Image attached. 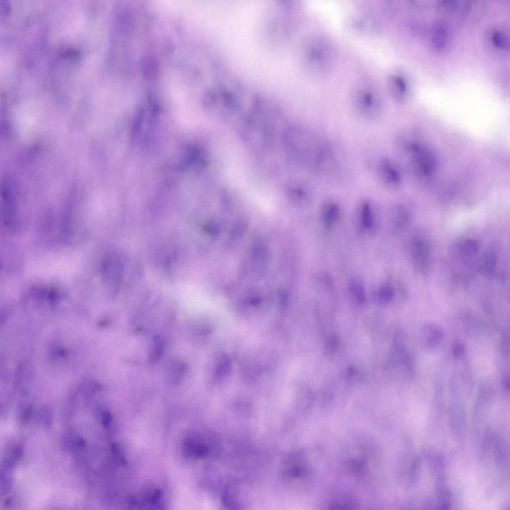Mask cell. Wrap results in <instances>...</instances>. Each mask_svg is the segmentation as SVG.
Instances as JSON below:
<instances>
[{"mask_svg": "<svg viewBox=\"0 0 510 510\" xmlns=\"http://www.w3.org/2000/svg\"><path fill=\"white\" fill-rule=\"evenodd\" d=\"M335 49L328 38L313 35L303 43L300 57L305 70L311 76L320 78L332 70L335 60Z\"/></svg>", "mask_w": 510, "mask_h": 510, "instance_id": "obj_1", "label": "cell"}, {"mask_svg": "<svg viewBox=\"0 0 510 510\" xmlns=\"http://www.w3.org/2000/svg\"><path fill=\"white\" fill-rule=\"evenodd\" d=\"M353 107L357 114L366 121H373L382 114V101L378 91L373 86L363 83L354 90Z\"/></svg>", "mask_w": 510, "mask_h": 510, "instance_id": "obj_2", "label": "cell"}, {"mask_svg": "<svg viewBox=\"0 0 510 510\" xmlns=\"http://www.w3.org/2000/svg\"><path fill=\"white\" fill-rule=\"evenodd\" d=\"M402 146L410 154L412 163L418 174L423 177H429L435 164L432 154L422 145L410 141H403Z\"/></svg>", "mask_w": 510, "mask_h": 510, "instance_id": "obj_3", "label": "cell"}, {"mask_svg": "<svg viewBox=\"0 0 510 510\" xmlns=\"http://www.w3.org/2000/svg\"><path fill=\"white\" fill-rule=\"evenodd\" d=\"M376 174L378 181L385 189H395L401 184L402 178L399 168L389 157H383L379 161Z\"/></svg>", "mask_w": 510, "mask_h": 510, "instance_id": "obj_4", "label": "cell"}, {"mask_svg": "<svg viewBox=\"0 0 510 510\" xmlns=\"http://www.w3.org/2000/svg\"><path fill=\"white\" fill-rule=\"evenodd\" d=\"M410 255L412 263L416 270L425 274L429 269L431 249L430 243L424 237H414L410 244Z\"/></svg>", "mask_w": 510, "mask_h": 510, "instance_id": "obj_5", "label": "cell"}, {"mask_svg": "<svg viewBox=\"0 0 510 510\" xmlns=\"http://www.w3.org/2000/svg\"><path fill=\"white\" fill-rule=\"evenodd\" d=\"M342 214L341 204L334 198L326 199L321 206V219L324 227L327 229H331L336 225Z\"/></svg>", "mask_w": 510, "mask_h": 510, "instance_id": "obj_6", "label": "cell"}, {"mask_svg": "<svg viewBox=\"0 0 510 510\" xmlns=\"http://www.w3.org/2000/svg\"><path fill=\"white\" fill-rule=\"evenodd\" d=\"M429 36L430 44L437 51L445 50L450 43V33L449 27L443 22L435 23L430 29Z\"/></svg>", "mask_w": 510, "mask_h": 510, "instance_id": "obj_7", "label": "cell"}, {"mask_svg": "<svg viewBox=\"0 0 510 510\" xmlns=\"http://www.w3.org/2000/svg\"><path fill=\"white\" fill-rule=\"evenodd\" d=\"M443 333L437 325L429 323L422 327L420 332V340L423 347L426 349L436 348L442 341Z\"/></svg>", "mask_w": 510, "mask_h": 510, "instance_id": "obj_8", "label": "cell"}, {"mask_svg": "<svg viewBox=\"0 0 510 510\" xmlns=\"http://www.w3.org/2000/svg\"><path fill=\"white\" fill-rule=\"evenodd\" d=\"M388 91L393 98L398 101H402L406 97L408 86L403 76L398 72H392L387 78Z\"/></svg>", "mask_w": 510, "mask_h": 510, "instance_id": "obj_9", "label": "cell"}, {"mask_svg": "<svg viewBox=\"0 0 510 510\" xmlns=\"http://www.w3.org/2000/svg\"><path fill=\"white\" fill-rule=\"evenodd\" d=\"M358 213L361 229L364 231L371 230L375 224V212L372 202L367 198L362 199L358 205Z\"/></svg>", "mask_w": 510, "mask_h": 510, "instance_id": "obj_10", "label": "cell"}, {"mask_svg": "<svg viewBox=\"0 0 510 510\" xmlns=\"http://www.w3.org/2000/svg\"><path fill=\"white\" fill-rule=\"evenodd\" d=\"M393 286L389 282H385L377 287L374 293L376 301L381 304H386L391 302L394 296Z\"/></svg>", "mask_w": 510, "mask_h": 510, "instance_id": "obj_11", "label": "cell"}, {"mask_svg": "<svg viewBox=\"0 0 510 510\" xmlns=\"http://www.w3.org/2000/svg\"><path fill=\"white\" fill-rule=\"evenodd\" d=\"M349 292L353 299L359 304L367 302V293L364 284L358 279H353L349 283Z\"/></svg>", "mask_w": 510, "mask_h": 510, "instance_id": "obj_12", "label": "cell"}, {"mask_svg": "<svg viewBox=\"0 0 510 510\" xmlns=\"http://www.w3.org/2000/svg\"><path fill=\"white\" fill-rule=\"evenodd\" d=\"M496 254L493 250H489L486 252L482 261L483 269L485 273L488 276H491L494 274L496 270L497 264V257Z\"/></svg>", "mask_w": 510, "mask_h": 510, "instance_id": "obj_13", "label": "cell"}, {"mask_svg": "<svg viewBox=\"0 0 510 510\" xmlns=\"http://www.w3.org/2000/svg\"><path fill=\"white\" fill-rule=\"evenodd\" d=\"M409 220V214L406 208L402 205H399L395 210L394 224L395 228L401 229L405 227Z\"/></svg>", "mask_w": 510, "mask_h": 510, "instance_id": "obj_14", "label": "cell"}, {"mask_svg": "<svg viewBox=\"0 0 510 510\" xmlns=\"http://www.w3.org/2000/svg\"><path fill=\"white\" fill-rule=\"evenodd\" d=\"M491 41L497 48L504 49L509 46V40L506 33L500 30H495L491 35Z\"/></svg>", "mask_w": 510, "mask_h": 510, "instance_id": "obj_15", "label": "cell"}, {"mask_svg": "<svg viewBox=\"0 0 510 510\" xmlns=\"http://www.w3.org/2000/svg\"><path fill=\"white\" fill-rule=\"evenodd\" d=\"M451 495L448 490L444 488L440 489L437 493V499L440 509H449L451 506Z\"/></svg>", "mask_w": 510, "mask_h": 510, "instance_id": "obj_16", "label": "cell"}, {"mask_svg": "<svg viewBox=\"0 0 510 510\" xmlns=\"http://www.w3.org/2000/svg\"><path fill=\"white\" fill-rule=\"evenodd\" d=\"M163 345L159 338L155 339L150 348L149 360L152 363L156 362L160 358L162 352Z\"/></svg>", "mask_w": 510, "mask_h": 510, "instance_id": "obj_17", "label": "cell"}, {"mask_svg": "<svg viewBox=\"0 0 510 510\" xmlns=\"http://www.w3.org/2000/svg\"><path fill=\"white\" fill-rule=\"evenodd\" d=\"M339 346V339L335 334H331L327 339L326 344V349L328 352H334L338 348Z\"/></svg>", "mask_w": 510, "mask_h": 510, "instance_id": "obj_18", "label": "cell"}, {"mask_svg": "<svg viewBox=\"0 0 510 510\" xmlns=\"http://www.w3.org/2000/svg\"><path fill=\"white\" fill-rule=\"evenodd\" d=\"M457 6V4L454 1H441L438 4V7L440 11L443 12H449L453 10Z\"/></svg>", "mask_w": 510, "mask_h": 510, "instance_id": "obj_19", "label": "cell"}, {"mask_svg": "<svg viewBox=\"0 0 510 510\" xmlns=\"http://www.w3.org/2000/svg\"><path fill=\"white\" fill-rule=\"evenodd\" d=\"M420 460L418 458H416L413 462L411 469V477L413 479V481H417L420 473Z\"/></svg>", "mask_w": 510, "mask_h": 510, "instance_id": "obj_20", "label": "cell"}, {"mask_svg": "<svg viewBox=\"0 0 510 510\" xmlns=\"http://www.w3.org/2000/svg\"><path fill=\"white\" fill-rule=\"evenodd\" d=\"M465 347L460 342L455 343L452 348V355L453 357L458 358L462 357L465 353Z\"/></svg>", "mask_w": 510, "mask_h": 510, "instance_id": "obj_21", "label": "cell"}, {"mask_svg": "<svg viewBox=\"0 0 510 510\" xmlns=\"http://www.w3.org/2000/svg\"><path fill=\"white\" fill-rule=\"evenodd\" d=\"M503 384H504V386L505 389L506 390H509V389H510V379H509V376H507V377H506L505 378V379H504Z\"/></svg>", "mask_w": 510, "mask_h": 510, "instance_id": "obj_22", "label": "cell"}]
</instances>
